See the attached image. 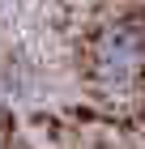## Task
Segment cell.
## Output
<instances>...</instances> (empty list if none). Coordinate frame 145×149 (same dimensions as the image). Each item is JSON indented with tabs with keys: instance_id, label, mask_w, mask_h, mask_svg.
Here are the masks:
<instances>
[{
	"instance_id": "6da1fadb",
	"label": "cell",
	"mask_w": 145,
	"mask_h": 149,
	"mask_svg": "<svg viewBox=\"0 0 145 149\" xmlns=\"http://www.w3.org/2000/svg\"><path fill=\"white\" fill-rule=\"evenodd\" d=\"M90 64H94V77L111 90L132 85L137 72L145 68V30L132 26H107L94 47H90Z\"/></svg>"
}]
</instances>
